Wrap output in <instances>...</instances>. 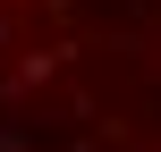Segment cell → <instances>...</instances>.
I'll list each match as a JSON object with an SVG mask.
<instances>
[{
    "label": "cell",
    "mask_w": 161,
    "mask_h": 152,
    "mask_svg": "<svg viewBox=\"0 0 161 152\" xmlns=\"http://www.w3.org/2000/svg\"><path fill=\"white\" fill-rule=\"evenodd\" d=\"M0 152H161V0H0Z\"/></svg>",
    "instance_id": "cell-1"
}]
</instances>
